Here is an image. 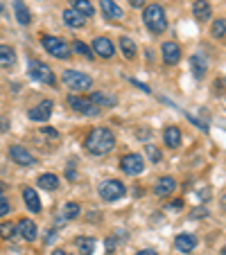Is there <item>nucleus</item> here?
<instances>
[{
    "instance_id": "obj_1",
    "label": "nucleus",
    "mask_w": 226,
    "mask_h": 255,
    "mask_svg": "<svg viewBox=\"0 0 226 255\" xmlns=\"http://www.w3.org/2000/svg\"><path fill=\"white\" fill-rule=\"evenodd\" d=\"M84 147H86V151L93 156H104L116 147V138H113V133H111L109 129L97 127V129L88 131L86 140H84Z\"/></svg>"
},
{
    "instance_id": "obj_2",
    "label": "nucleus",
    "mask_w": 226,
    "mask_h": 255,
    "mask_svg": "<svg viewBox=\"0 0 226 255\" xmlns=\"http://www.w3.org/2000/svg\"><path fill=\"white\" fill-rule=\"evenodd\" d=\"M143 20H145V27H147L152 34H163L165 29H168V18H165V11H163V7L156 5V2H152V5L145 7Z\"/></svg>"
},
{
    "instance_id": "obj_3",
    "label": "nucleus",
    "mask_w": 226,
    "mask_h": 255,
    "mask_svg": "<svg viewBox=\"0 0 226 255\" xmlns=\"http://www.w3.org/2000/svg\"><path fill=\"white\" fill-rule=\"evenodd\" d=\"M68 104H70L72 111L82 113V116H88V118H95L100 116V106L95 102H91V97H79V95H70L68 97Z\"/></svg>"
},
{
    "instance_id": "obj_4",
    "label": "nucleus",
    "mask_w": 226,
    "mask_h": 255,
    "mask_svg": "<svg viewBox=\"0 0 226 255\" xmlns=\"http://www.w3.org/2000/svg\"><path fill=\"white\" fill-rule=\"evenodd\" d=\"M63 84L72 91H88L93 86V79L88 77L86 72H77V70H63Z\"/></svg>"
},
{
    "instance_id": "obj_5",
    "label": "nucleus",
    "mask_w": 226,
    "mask_h": 255,
    "mask_svg": "<svg viewBox=\"0 0 226 255\" xmlns=\"http://www.w3.org/2000/svg\"><path fill=\"white\" fill-rule=\"evenodd\" d=\"M41 45H43L45 52H50L54 59H68V54H70V48L63 43V39L50 36V34H43V36H41Z\"/></svg>"
},
{
    "instance_id": "obj_6",
    "label": "nucleus",
    "mask_w": 226,
    "mask_h": 255,
    "mask_svg": "<svg viewBox=\"0 0 226 255\" xmlns=\"http://www.w3.org/2000/svg\"><path fill=\"white\" fill-rule=\"evenodd\" d=\"M127 192L125 183L122 181H104V183L100 185V197L104 199V201H118V199H122Z\"/></svg>"
},
{
    "instance_id": "obj_7",
    "label": "nucleus",
    "mask_w": 226,
    "mask_h": 255,
    "mask_svg": "<svg viewBox=\"0 0 226 255\" xmlns=\"http://www.w3.org/2000/svg\"><path fill=\"white\" fill-rule=\"evenodd\" d=\"M29 77L36 79V82H41V84H48V86L54 84V75H52V70H50V66L36 61V59L29 61Z\"/></svg>"
},
{
    "instance_id": "obj_8",
    "label": "nucleus",
    "mask_w": 226,
    "mask_h": 255,
    "mask_svg": "<svg viewBox=\"0 0 226 255\" xmlns=\"http://www.w3.org/2000/svg\"><path fill=\"white\" fill-rule=\"evenodd\" d=\"M120 169L125 174H129V176H138V174H143L145 172L143 156H138V154H125L120 158Z\"/></svg>"
},
{
    "instance_id": "obj_9",
    "label": "nucleus",
    "mask_w": 226,
    "mask_h": 255,
    "mask_svg": "<svg viewBox=\"0 0 226 255\" xmlns=\"http://www.w3.org/2000/svg\"><path fill=\"white\" fill-rule=\"evenodd\" d=\"M9 158L14 160L16 165H23V167H34V165H36V158H34L25 147H20V144L9 147Z\"/></svg>"
},
{
    "instance_id": "obj_10",
    "label": "nucleus",
    "mask_w": 226,
    "mask_h": 255,
    "mask_svg": "<svg viewBox=\"0 0 226 255\" xmlns=\"http://www.w3.org/2000/svg\"><path fill=\"white\" fill-rule=\"evenodd\" d=\"M29 120H34V122H45L50 116H52V102L50 100H43L41 104H36L34 109H29Z\"/></svg>"
},
{
    "instance_id": "obj_11",
    "label": "nucleus",
    "mask_w": 226,
    "mask_h": 255,
    "mask_svg": "<svg viewBox=\"0 0 226 255\" xmlns=\"http://www.w3.org/2000/svg\"><path fill=\"white\" fill-rule=\"evenodd\" d=\"M113 52H116V48H113V43H111L106 36H97V39L93 41V54H97V57H102V59H111Z\"/></svg>"
},
{
    "instance_id": "obj_12",
    "label": "nucleus",
    "mask_w": 226,
    "mask_h": 255,
    "mask_svg": "<svg viewBox=\"0 0 226 255\" xmlns=\"http://www.w3.org/2000/svg\"><path fill=\"white\" fill-rule=\"evenodd\" d=\"M190 72L195 79H204L208 72V59L204 54H193L190 57Z\"/></svg>"
},
{
    "instance_id": "obj_13",
    "label": "nucleus",
    "mask_w": 226,
    "mask_h": 255,
    "mask_svg": "<svg viewBox=\"0 0 226 255\" xmlns=\"http://www.w3.org/2000/svg\"><path fill=\"white\" fill-rule=\"evenodd\" d=\"M161 52H163V61L168 63V66H174V63L181 61V48H179V43L168 41V43H163Z\"/></svg>"
},
{
    "instance_id": "obj_14",
    "label": "nucleus",
    "mask_w": 226,
    "mask_h": 255,
    "mask_svg": "<svg viewBox=\"0 0 226 255\" xmlns=\"http://www.w3.org/2000/svg\"><path fill=\"white\" fill-rule=\"evenodd\" d=\"M174 246H177V251H181V253H193V251L197 249V237L190 235V233H181V235H177V240H174Z\"/></svg>"
},
{
    "instance_id": "obj_15",
    "label": "nucleus",
    "mask_w": 226,
    "mask_h": 255,
    "mask_svg": "<svg viewBox=\"0 0 226 255\" xmlns=\"http://www.w3.org/2000/svg\"><path fill=\"white\" fill-rule=\"evenodd\" d=\"M100 7H102V14L106 16V20H113V23H116V20H120L122 16V9L120 7H118V2H113V0H100Z\"/></svg>"
},
{
    "instance_id": "obj_16",
    "label": "nucleus",
    "mask_w": 226,
    "mask_h": 255,
    "mask_svg": "<svg viewBox=\"0 0 226 255\" xmlns=\"http://www.w3.org/2000/svg\"><path fill=\"white\" fill-rule=\"evenodd\" d=\"M16 231H18V237L25 242H34L36 240V226H34L32 219H20L18 226H16Z\"/></svg>"
},
{
    "instance_id": "obj_17",
    "label": "nucleus",
    "mask_w": 226,
    "mask_h": 255,
    "mask_svg": "<svg viewBox=\"0 0 226 255\" xmlns=\"http://www.w3.org/2000/svg\"><path fill=\"white\" fill-rule=\"evenodd\" d=\"M174 188H177V181H174L172 176H163V178H159V183L154 185V194L168 197V194L174 192Z\"/></svg>"
},
{
    "instance_id": "obj_18",
    "label": "nucleus",
    "mask_w": 226,
    "mask_h": 255,
    "mask_svg": "<svg viewBox=\"0 0 226 255\" xmlns=\"http://www.w3.org/2000/svg\"><path fill=\"white\" fill-rule=\"evenodd\" d=\"M23 201H25V206H27L29 212H41V199H39V194H36V190L25 188L23 190Z\"/></svg>"
},
{
    "instance_id": "obj_19",
    "label": "nucleus",
    "mask_w": 226,
    "mask_h": 255,
    "mask_svg": "<svg viewBox=\"0 0 226 255\" xmlns=\"http://www.w3.org/2000/svg\"><path fill=\"white\" fill-rule=\"evenodd\" d=\"M193 14L199 23H206V20L211 18V5H208V0H195Z\"/></svg>"
},
{
    "instance_id": "obj_20",
    "label": "nucleus",
    "mask_w": 226,
    "mask_h": 255,
    "mask_svg": "<svg viewBox=\"0 0 226 255\" xmlns=\"http://www.w3.org/2000/svg\"><path fill=\"white\" fill-rule=\"evenodd\" d=\"M163 140L168 147H172V149H177L179 144H181V131H179V127H168L163 133Z\"/></svg>"
},
{
    "instance_id": "obj_21",
    "label": "nucleus",
    "mask_w": 226,
    "mask_h": 255,
    "mask_svg": "<svg viewBox=\"0 0 226 255\" xmlns=\"http://www.w3.org/2000/svg\"><path fill=\"white\" fill-rule=\"evenodd\" d=\"M63 23H66L68 27L77 29V27H82V25H84V16L77 14L75 9H66V11H63Z\"/></svg>"
},
{
    "instance_id": "obj_22",
    "label": "nucleus",
    "mask_w": 226,
    "mask_h": 255,
    "mask_svg": "<svg viewBox=\"0 0 226 255\" xmlns=\"http://www.w3.org/2000/svg\"><path fill=\"white\" fill-rule=\"evenodd\" d=\"M14 11H16V20L20 25H29L32 23V16H29L27 7L23 5V0H14Z\"/></svg>"
},
{
    "instance_id": "obj_23",
    "label": "nucleus",
    "mask_w": 226,
    "mask_h": 255,
    "mask_svg": "<svg viewBox=\"0 0 226 255\" xmlns=\"http://www.w3.org/2000/svg\"><path fill=\"white\" fill-rule=\"evenodd\" d=\"M82 212V208H79V203H75V201H68V203H63V208H61V222H70V219H75V217Z\"/></svg>"
},
{
    "instance_id": "obj_24",
    "label": "nucleus",
    "mask_w": 226,
    "mask_h": 255,
    "mask_svg": "<svg viewBox=\"0 0 226 255\" xmlns=\"http://www.w3.org/2000/svg\"><path fill=\"white\" fill-rule=\"evenodd\" d=\"M72 2V9L77 11V14H82L84 18H88V16L95 14V9H93V5L88 2V0H70Z\"/></svg>"
},
{
    "instance_id": "obj_25",
    "label": "nucleus",
    "mask_w": 226,
    "mask_h": 255,
    "mask_svg": "<svg viewBox=\"0 0 226 255\" xmlns=\"http://www.w3.org/2000/svg\"><path fill=\"white\" fill-rule=\"evenodd\" d=\"M120 50H122V54H125V59H136V43H134V39L122 36V39H120Z\"/></svg>"
},
{
    "instance_id": "obj_26",
    "label": "nucleus",
    "mask_w": 226,
    "mask_h": 255,
    "mask_svg": "<svg viewBox=\"0 0 226 255\" xmlns=\"http://www.w3.org/2000/svg\"><path fill=\"white\" fill-rule=\"evenodd\" d=\"M39 185L41 188H45V190H57L59 188V176L57 174H41Z\"/></svg>"
},
{
    "instance_id": "obj_27",
    "label": "nucleus",
    "mask_w": 226,
    "mask_h": 255,
    "mask_svg": "<svg viewBox=\"0 0 226 255\" xmlns=\"http://www.w3.org/2000/svg\"><path fill=\"white\" fill-rule=\"evenodd\" d=\"M77 249L82 255H93V251H95V240H93V237H79Z\"/></svg>"
},
{
    "instance_id": "obj_28",
    "label": "nucleus",
    "mask_w": 226,
    "mask_h": 255,
    "mask_svg": "<svg viewBox=\"0 0 226 255\" xmlns=\"http://www.w3.org/2000/svg\"><path fill=\"white\" fill-rule=\"evenodd\" d=\"M16 61V52L9 45H0V66H11Z\"/></svg>"
},
{
    "instance_id": "obj_29",
    "label": "nucleus",
    "mask_w": 226,
    "mask_h": 255,
    "mask_svg": "<svg viewBox=\"0 0 226 255\" xmlns=\"http://www.w3.org/2000/svg\"><path fill=\"white\" fill-rule=\"evenodd\" d=\"M91 102H95L97 106H116V97H111V95H106V93H93L91 95Z\"/></svg>"
},
{
    "instance_id": "obj_30",
    "label": "nucleus",
    "mask_w": 226,
    "mask_h": 255,
    "mask_svg": "<svg viewBox=\"0 0 226 255\" xmlns=\"http://www.w3.org/2000/svg\"><path fill=\"white\" fill-rule=\"evenodd\" d=\"M213 36L215 39H226V18L213 20Z\"/></svg>"
},
{
    "instance_id": "obj_31",
    "label": "nucleus",
    "mask_w": 226,
    "mask_h": 255,
    "mask_svg": "<svg viewBox=\"0 0 226 255\" xmlns=\"http://www.w3.org/2000/svg\"><path fill=\"white\" fill-rule=\"evenodd\" d=\"M72 50L79 54V57H86V59H95V54H93V50L88 48L86 43H82V41H75L72 43Z\"/></svg>"
},
{
    "instance_id": "obj_32",
    "label": "nucleus",
    "mask_w": 226,
    "mask_h": 255,
    "mask_svg": "<svg viewBox=\"0 0 226 255\" xmlns=\"http://www.w3.org/2000/svg\"><path fill=\"white\" fill-rule=\"evenodd\" d=\"M145 154L149 156V160H154V163H159V160L163 158L161 149H159V147H154V144H147V147H145Z\"/></svg>"
},
{
    "instance_id": "obj_33",
    "label": "nucleus",
    "mask_w": 226,
    "mask_h": 255,
    "mask_svg": "<svg viewBox=\"0 0 226 255\" xmlns=\"http://www.w3.org/2000/svg\"><path fill=\"white\" fill-rule=\"evenodd\" d=\"M16 228L11 226V224H0V237H5V240H9L11 235H14Z\"/></svg>"
},
{
    "instance_id": "obj_34",
    "label": "nucleus",
    "mask_w": 226,
    "mask_h": 255,
    "mask_svg": "<svg viewBox=\"0 0 226 255\" xmlns=\"http://www.w3.org/2000/svg\"><path fill=\"white\" fill-rule=\"evenodd\" d=\"M9 212V201H7L2 194H0V217H5Z\"/></svg>"
},
{
    "instance_id": "obj_35",
    "label": "nucleus",
    "mask_w": 226,
    "mask_h": 255,
    "mask_svg": "<svg viewBox=\"0 0 226 255\" xmlns=\"http://www.w3.org/2000/svg\"><path fill=\"white\" fill-rule=\"evenodd\" d=\"M181 206H183V203H181V199H174L172 203H168V208H170V210H172V208H174V210H179V208H181Z\"/></svg>"
},
{
    "instance_id": "obj_36",
    "label": "nucleus",
    "mask_w": 226,
    "mask_h": 255,
    "mask_svg": "<svg viewBox=\"0 0 226 255\" xmlns=\"http://www.w3.org/2000/svg\"><path fill=\"white\" fill-rule=\"evenodd\" d=\"M41 131H43V133H48V135H52V138H57V135H59L57 131L52 129V127H43V129H41Z\"/></svg>"
},
{
    "instance_id": "obj_37",
    "label": "nucleus",
    "mask_w": 226,
    "mask_h": 255,
    "mask_svg": "<svg viewBox=\"0 0 226 255\" xmlns=\"http://www.w3.org/2000/svg\"><path fill=\"white\" fill-rule=\"evenodd\" d=\"M136 255H159V253H156L154 249H143V251H138Z\"/></svg>"
},
{
    "instance_id": "obj_38",
    "label": "nucleus",
    "mask_w": 226,
    "mask_h": 255,
    "mask_svg": "<svg viewBox=\"0 0 226 255\" xmlns=\"http://www.w3.org/2000/svg\"><path fill=\"white\" fill-rule=\"evenodd\" d=\"M129 5L138 9V7H145V0H129Z\"/></svg>"
},
{
    "instance_id": "obj_39",
    "label": "nucleus",
    "mask_w": 226,
    "mask_h": 255,
    "mask_svg": "<svg viewBox=\"0 0 226 255\" xmlns=\"http://www.w3.org/2000/svg\"><path fill=\"white\" fill-rule=\"evenodd\" d=\"M193 217H208V212H206V210H195Z\"/></svg>"
},
{
    "instance_id": "obj_40",
    "label": "nucleus",
    "mask_w": 226,
    "mask_h": 255,
    "mask_svg": "<svg viewBox=\"0 0 226 255\" xmlns=\"http://www.w3.org/2000/svg\"><path fill=\"white\" fill-rule=\"evenodd\" d=\"M52 255H68V253H66V251H61V249H57Z\"/></svg>"
},
{
    "instance_id": "obj_41",
    "label": "nucleus",
    "mask_w": 226,
    "mask_h": 255,
    "mask_svg": "<svg viewBox=\"0 0 226 255\" xmlns=\"http://www.w3.org/2000/svg\"><path fill=\"white\" fill-rule=\"evenodd\" d=\"M222 255H226V246H224V249H222Z\"/></svg>"
},
{
    "instance_id": "obj_42",
    "label": "nucleus",
    "mask_w": 226,
    "mask_h": 255,
    "mask_svg": "<svg viewBox=\"0 0 226 255\" xmlns=\"http://www.w3.org/2000/svg\"><path fill=\"white\" fill-rule=\"evenodd\" d=\"M2 190H5V188H2V185H0V194H2Z\"/></svg>"
},
{
    "instance_id": "obj_43",
    "label": "nucleus",
    "mask_w": 226,
    "mask_h": 255,
    "mask_svg": "<svg viewBox=\"0 0 226 255\" xmlns=\"http://www.w3.org/2000/svg\"><path fill=\"white\" fill-rule=\"evenodd\" d=\"M224 206H226V194H224Z\"/></svg>"
},
{
    "instance_id": "obj_44",
    "label": "nucleus",
    "mask_w": 226,
    "mask_h": 255,
    "mask_svg": "<svg viewBox=\"0 0 226 255\" xmlns=\"http://www.w3.org/2000/svg\"><path fill=\"white\" fill-rule=\"evenodd\" d=\"M0 11H2V2H0Z\"/></svg>"
}]
</instances>
